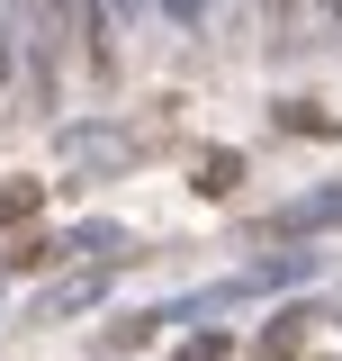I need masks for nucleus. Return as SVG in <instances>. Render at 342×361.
<instances>
[{"label":"nucleus","mask_w":342,"mask_h":361,"mask_svg":"<svg viewBox=\"0 0 342 361\" xmlns=\"http://www.w3.org/2000/svg\"><path fill=\"white\" fill-rule=\"evenodd\" d=\"M18 82V45H9V18H0V90Z\"/></svg>","instance_id":"8"},{"label":"nucleus","mask_w":342,"mask_h":361,"mask_svg":"<svg viewBox=\"0 0 342 361\" xmlns=\"http://www.w3.org/2000/svg\"><path fill=\"white\" fill-rule=\"evenodd\" d=\"M279 118H289V127H298V135H334V118H324V109H315V99H289V109H279Z\"/></svg>","instance_id":"6"},{"label":"nucleus","mask_w":342,"mask_h":361,"mask_svg":"<svg viewBox=\"0 0 342 361\" xmlns=\"http://www.w3.org/2000/svg\"><path fill=\"white\" fill-rule=\"evenodd\" d=\"M171 18H180V27H198V18H208V0H163Z\"/></svg>","instance_id":"9"},{"label":"nucleus","mask_w":342,"mask_h":361,"mask_svg":"<svg viewBox=\"0 0 342 361\" xmlns=\"http://www.w3.org/2000/svg\"><path fill=\"white\" fill-rule=\"evenodd\" d=\"M234 180H243V154H234V145H216V154H198L189 190H198V199H234Z\"/></svg>","instance_id":"1"},{"label":"nucleus","mask_w":342,"mask_h":361,"mask_svg":"<svg viewBox=\"0 0 342 361\" xmlns=\"http://www.w3.org/2000/svg\"><path fill=\"white\" fill-rule=\"evenodd\" d=\"M315 226H342V180L315 190V199H298V208H279V235H315Z\"/></svg>","instance_id":"2"},{"label":"nucleus","mask_w":342,"mask_h":361,"mask_svg":"<svg viewBox=\"0 0 342 361\" xmlns=\"http://www.w3.org/2000/svg\"><path fill=\"white\" fill-rule=\"evenodd\" d=\"M324 18H342V0H324Z\"/></svg>","instance_id":"11"},{"label":"nucleus","mask_w":342,"mask_h":361,"mask_svg":"<svg viewBox=\"0 0 342 361\" xmlns=\"http://www.w3.org/2000/svg\"><path fill=\"white\" fill-rule=\"evenodd\" d=\"M289 9H298V0H270V18H279V27H289Z\"/></svg>","instance_id":"10"},{"label":"nucleus","mask_w":342,"mask_h":361,"mask_svg":"<svg viewBox=\"0 0 342 361\" xmlns=\"http://www.w3.org/2000/svg\"><path fill=\"white\" fill-rule=\"evenodd\" d=\"M45 208V180H0V226H27Z\"/></svg>","instance_id":"4"},{"label":"nucleus","mask_w":342,"mask_h":361,"mask_svg":"<svg viewBox=\"0 0 342 361\" xmlns=\"http://www.w3.org/2000/svg\"><path fill=\"white\" fill-rule=\"evenodd\" d=\"M298 343H306V316H279V325L261 334V353H270V361H279V353H298Z\"/></svg>","instance_id":"5"},{"label":"nucleus","mask_w":342,"mask_h":361,"mask_svg":"<svg viewBox=\"0 0 342 361\" xmlns=\"http://www.w3.org/2000/svg\"><path fill=\"white\" fill-rule=\"evenodd\" d=\"M82 27H90V37H82V63L108 82V73H118V37H108V9H99V0H82Z\"/></svg>","instance_id":"3"},{"label":"nucleus","mask_w":342,"mask_h":361,"mask_svg":"<svg viewBox=\"0 0 342 361\" xmlns=\"http://www.w3.org/2000/svg\"><path fill=\"white\" fill-rule=\"evenodd\" d=\"M180 361H225V334H198V343H180Z\"/></svg>","instance_id":"7"}]
</instances>
